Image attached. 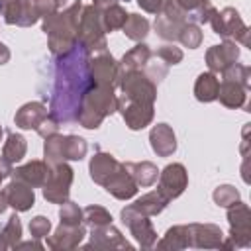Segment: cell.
<instances>
[{"mask_svg": "<svg viewBox=\"0 0 251 251\" xmlns=\"http://www.w3.org/2000/svg\"><path fill=\"white\" fill-rule=\"evenodd\" d=\"M86 151V145L80 137H49L45 143V157L47 159H80Z\"/></svg>", "mask_w": 251, "mask_h": 251, "instance_id": "6da1fadb", "label": "cell"}, {"mask_svg": "<svg viewBox=\"0 0 251 251\" xmlns=\"http://www.w3.org/2000/svg\"><path fill=\"white\" fill-rule=\"evenodd\" d=\"M71 173H73V171H71L67 165H59L57 171H55V175H49V176H47V178H49V184H45V190H43L45 198H49V200H53V202L65 200L67 194H69L71 178H73Z\"/></svg>", "mask_w": 251, "mask_h": 251, "instance_id": "7a4b0ae2", "label": "cell"}, {"mask_svg": "<svg viewBox=\"0 0 251 251\" xmlns=\"http://www.w3.org/2000/svg\"><path fill=\"white\" fill-rule=\"evenodd\" d=\"M184 182H186V176H184V169L180 165H169L161 176V190L167 192V196H176L182 192L184 188Z\"/></svg>", "mask_w": 251, "mask_h": 251, "instance_id": "3957f363", "label": "cell"}, {"mask_svg": "<svg viewBox=\"0 0 251 251\" xmlns=\"http://www.w3.org/2000/svg\"><path fill=\"white\" fill-rule=\"evenodd\" d=\"M6 198L8 202L18 208V210H25L33 204V192L27 184H20V182H12L6 190Z\"/></svg>", "mask_w": 251, "mask_h": 251, "instance_id": "277c9868", "label": "cell"}, {"mask_svg": "<svg viewBox=\"0 0 251 251\" xmlns=\"http://www.w3.org/2000/svg\"><path fill=\"white\" fill-rule=\"evenodd\" d=\"M43 118H45V110L41 104H27L18 112L16 124L20 127H39L43 124Z\"/></svg>", "mask_w": 251, "mask_h": 251, "instance_id": "5b68a950", "label": "cell"}, {"mask_svg": "<svg viewBox=\"0 0 251 251\" xmlns=\"http://www.w3.org/2000/svg\"><path fill=\"white\" fill-rule=\"evenodd\" d=\"M151 141H153V149L161 155H169L171 151H175V135L173 131L163 124L157 126L151 133Z\"/></svg>", "mask_w": 251, "mask_h": 251, "instance_id": "8992f818", "label": "cell"}, {"mask_svg": "<svg viewBox=\"0 0 251 251\" xmlns=\"http://www.w3.org/2000/svg\"><path fill=\"white\" fill-rule=\"evenodd\" d=\"M116 169H118V163H116L110 155H104V153L96 155V157L92 159V163H90L92 178H94L96 182H104V176H106V175L114 176V175H116Z\"/></svg>", "mask_w": 251, "mask_h": 251, "instance_id": "52a82bcc", "label": "cell"}, {"mask_svg": "<svg viewBox=\"0 0 251 251\" xmlns=\"http://www.w3.org/2000/svg\"><path fill=\"white\" fill-rule=\"evenodd\" d=\"M16 173H18V178H20V180H25L27 184H39V182H43L45 176H49V173H47V171L43 169V165L37 163V161L29 163V165H25V167H22V169H18Z\"/></svg>", "mask_w": 251, "mask_h": 251, "instance_id": "ba28073f", "label": "cell"}, {"mask_svg": "<svg viewBox=\"0 0 251 251\" xmlns=\"http://www.w3.org/2000/svg\"><path fill=\"white\" fill-rule=\"evenodd\" d=\"M124 29L131 39H141L147 35V20H143L141 16L131 14L129 18H126L124 22Z\"/></svg>", "mask_w": 251, "mask_h": 251, "instance_id": "9c48e42d", "label": "cell"}, {"mask_svg": "<svg viewBox=\"0 0 251 251\" xmlns=\"http://www.w3.org/2000/svg\"><path fill=\"white\" fill-rule=\"evenodd\" d=\"M24 153H25L24 137L10 133L8 143H6V147H4V157H6V161H18V159H22Z\"/></svg>", "mask_w": 251, "mask_h": 251, "instance_id": "30bf717a", "label": "cell"}, {"mask_svg": "<svg viewBox=\"0 0 251 251\" xmlns=\"http://www.w3.org/2000/svg\"><path fill=\"white\" fill-rule=\"evenodd\" d=\"M216 92H218V84H216L214 76L202 75L196 84V96L200 100H212V98H216Z\"/></svg>", "mask_w": 251, "mask_h": 251, "instance_id": "8fae6325", "label": "cell"}, {"mask_svg": "<svg viewBox=\"0 0 251 251\" xmlns=\"http://www.w3.org/2000/svg\"><path fill=\"white\" fill-rule=\"evenodd\" d=\"M29 229H31V233H33L35 237H41V235L47 233V229H49V222H47L45 218H35V220L29 224Z\"/></svg>", "mask_w": 251, "mask_h": 251, "instance_id": "7c38bea8", "label": "cell"}, {"mask_svg": "<svg viewBox=\"0 0 251 251\" xmlns=\"http://www.w3.org/2000/svg\"><path fill=\"white\" fill-rule=\"evenodd\" d=\"M165 16H167V14H165ZM167 20H169V24H171V25H173V29H175V25H176V22H178V20H173L171 16H167ZM155 25H157V29H159V33H161L163 37H169V29H171L169 25H165L163 22H157Z\"/></svg>", "mask_w": 251, "mask_h": 251, "instance_id": "4fadbf2b", "label": "cell"}, {"mask_svg": "<svg viewBox=\"0 0 251 251\" xmlns=\"http://www.w3.org/2000/svg\"><path fill=\"white\" fill-rule=\"evenodd\" d=\"M139 2V6H143L147 12H157L159 10V4H161V0H137Z\"/></svg>", "mask_w": 251, "mask_h": 251, "instance_id": "5bb4252c", "label": "cell"}, {"mask_svg": "<svg viewBox=\"0 0 251 251\" xmlns=\"http://www.w3.org/2000/svg\"><path fill=\"white\" fill-rule=\"evenodd\" d=\"M8 59V51H6V47L0 43V63H4Z\"/></svg>", "mask_w": 251, "mask_h": 251, "instance_id": "9a60e30c", "label": "cell"}, {"mask_svg": "<svg viewBox=\"0 0 251 251\" xmlns=\"http://www.w3.org/2000/svg\"><path fill=\"white\" fill-rule=\"evenodd\" d=\"M0 133H2V129H0Z\"/></svg>", "mask_w": 251, "mask_h": 251, "instance_id": "2e32d148", "label": "cell"}]
</instances>
